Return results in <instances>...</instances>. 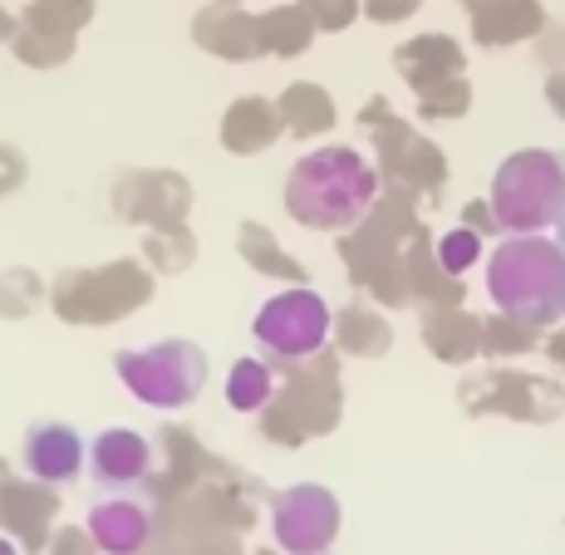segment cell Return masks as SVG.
<instances>
[{"instance_id":"obj_10","label":"cell","mask_w":565,"mask_h":555,"mask_svg":"<svg viewBox=\"0 0 565 555\" xmlns=\"http://www.w3.org/2000/svg\"><path fill=\"white\" fill-rule=\"evenodd\" d=\"M276 394V378H270L266 359H236L232 374H226V404L236 413H260Z\"/></svg>"},{"instance_id":"obj_8","label":"cell","mask_w":565,"mask_h":555,"mask_svg":"<svg viewBox=\"0 0 565 555\" xmlns=\"http://www.w3.org/2000/svg\"><path fill=\"white\" fill-rule=\"evenodd\" d=\"M148 462H153V452H148L143 433H134V428H108V433L94 438V448H89L94 482H104V487L138 482V477L148 472Z\"/></svg>"},{"instance_id":"obj_4","label":"cell","mask_w":565,"mask_h":555,"mask_svg":"<svg viewBox=\"0 0 565 555\" xmlns=\"http://www.w3.org/2000/svg\"><path fill=\"white\" fill-rule=\"evenodd\" d=\"M114 369L128 394L148 408H188L206 388V354L192 340H158L148 350H118Z\"/></svg>"},{"instance_id":"obj_12","label":"cell","mask_w":565,"mask_h":555,"mask_svg":"<svg viewBox=\"0 0 565 555\" xmlns=\"http://www.w3.org/2000/svg\"><path fill=\"white\" fill-rule=\"evenodd\" d=\"M551 359H556V364L565 369V330L556 334V340H551Z\"/></svg>"},{"instance_id":"obj_14","label":"cell","mask_w":565,"mask_h":555,"mask_svg":"<svg viewBox=\"0 0 565 555\" xmlns=\"http://www.w3.org/2000/svg\"><path fill=\"white\" fill-rule=\"evenodd\" d=\"M0 555H15V551H10V541H0Z\"/></svg>"},{"instance_id":"obj_6","label":"cell","mask_w":565,"mask_h":555,"mask_svg":"<svg viewBox=\"0 0 565 555\" xmlns=\"http://www.w3.org/2000/svg\"><path fill=\"white\" fill-rule=\"evenodd\" d=\"M270 531H276L280 551L290 555H324L340 531V502H334L324 487H290V492L276 497L270 506Z\"/></svg>"},{"instance_id":"obj_7","label":"cell","mask_w":565,"mask_h":555,"mask_svg":"<svg viewBox=\"0 0 565 555\" xmlns=\"http://www.w3.org/2000/svg\"><path fill=\"white\" fill-rule=\"evenodd\" d=\"M20 457H25V472L35 477V482H70V477H79L84 467V438L70 428V423H35V428L25 433V448H20Z\"/></svg>"},{"instance_id":"obj_2","label":"cell","mask_w":565,"mask_h":555,"mask_svg":"<svg viewBox=\"0 0 565 555\" xmlns=\"http://www.w3.org/2000/svg\"><path fill=\"white\" fill-rule=\"evenodd\" d=\"M374 168L354 148H320L286 178V212L310 232H344L374 202Z\"/></svg>"},{"instance_id":"obj_13","label":"cell","mask_w":565,"mask_h":555,"mask_svg":"<svg viewBox=\"0 0 565 555\" xmlns=\"http://www.w3.org/2000/svg\"><path fill=\"white\" fill-rule=\"evenodd\" d=\"M556 242L565 246V198H561V216H556Z\"/></svg>"},{"instance_id":"obj_11","label":"cell","mask_w":565,"mask_h":555,"mask_svg":"<svg viewBox=\"0 0 565 555\" xmlns=\"http://www.w3.org/2000/svg\"><path fill=\"white\" fill-rule=\"evenodd\" d=\"M477 252H482L477 232H448L438 242V260H443V270H448V276H462V270L477 260Z\"/></svg>"},{"instance_id":"obj_3","label":"cell","mask_w":565,"mask_h":555,"mask_svg":"<svg viewBox=\"0 0 565 555\" xmlns=\"http://www.w3.org/2000/svg\"><path fill=\"white\" fill-rule=\"evenodd\" d=\"M565 198V168L556 152L546 148H521L497 168L492 182V222L512 236L541 232L561 216Z\"/></svg>"},{"instance_id":"obj_9","label":"cell","mask_w":565,"mask_h":555,"mask_svg":"<svg viewBox=\"0 0 565 555\" xmlns=\"http://www.w3.org/2000/svg\"><path fill=\"white\" fill-rule=\"evenodd\" d=\"M89 536H94V546L108 551V555H134V551L148 546L153 521H148V511L138 502L114 497V502H99L89 511Z\"/></svg>"},{"instance_id":"obj_15","label":"cell","mask_w":565,"mask_h":555,"mask_svg":"<svg viewBox=\"0 0 565 555\" xmlns=\"http://www.w3.org/2000/svg\"><path fill=\"white\" fill-rule=\"evenodd\" d=\"M556 108H565V94H556Z\"/></svg>"},{"instance_id":"obj_5","label":"cell","mask_w":565,"mask_h":555,"mask_svg":"<svg viewBox=\"0 0 565 555\" xmlns=\"http://www.w3.org/2000/svg\"><path fill=\"white\" fill-rule=\"evenodd\" d=\"M252 334L266 359H310L330 340V305L320 290H280L256 310Z\"/></svg>"},{"instance_id":"obj_1","label":"cell","mask_w":565,"mask_h":555,"mask_svg":"<svg viewBox=\"0 0 565 555\" xmlns=\"http://www.w3.org/2000/svg\"><path fill=\"white\" fill-rule=\"evenodd\" d=\"M487 290L507 320L531 330L565 320V246L541 242L536 232L507 236L487 260Z\"/></svg>"}]
</instances>
